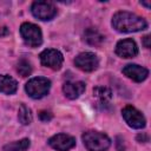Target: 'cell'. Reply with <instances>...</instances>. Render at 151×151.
<instances>
[{"label": "cell", "instance_id": "cell-1", "mask_svg": "<svg viewBox=\"0 0 151 151\" xmlns=\"http://www.w3.org/2000/svg\"><path fill=\"white\" fill-rule=\"evenodd\" d=\"M112 26L116 31L122 33H131L143 31L147 27V22L142 17H138L134 13L119 11L112 18Z\"/></svg>", "mask_w": 151, "mask_h": 151}, {"label": "cell", "instance_id": "cell-2", "mask_svg": "<svg viewBox=\"0 0 151 151\" xmlns=\"http://www.w3.org/2000/svg\"><path fill=\"white\" fill-rule=\"evenodd\" d=\"M83 142L88 151H106L111 145L110 138L105 133L98 131L85 132L83 134Z\"/></svg>", "mask_w": 151, "mask_h": 151}, {"label": "cell", "instance_id": "cell-3", "mask_svg": "<svg viewBox=\"0 0 151 151\" xmlns=\"http://www.w3.org/2000/svg\"><path fill=\"white\" fill-rule=\"evenodd\" d=\"M50 87H51V81L47 78L37 77V78H32L31 80L27 81L25 90L31 98L40 99L48 93Z\"/></svg>", "mask_w": 151, "mask_h": 151}, {"label": "cell", "instance_id": "cell-4", "mask_svg": "<svg viewBox=\"0 0 151 151\" xmlns=\"http://www.w3.org/2000/svg\"><path fill=\"white\" fill-rule=\"evenodd\" d=\"M20 34L24 39L25 44L31 47H38L42 42V33L39 26L31 24V22H24L20 26Z\"/></svg>", "mask_w": 151, "mask_h": 151}, {"label": "cell", "instance_id": "cell-5", "mask_svg": "<svg viewBox=\"0 0 151 151\" xmlns=\"http://www.w3.org/2000/svg\"><path fill=\"white\" fill-rule=\"evenodd\" d=\"M31 11L37 19L44 21L53 19L57 14V8L54 7V5L47 1H34L32 4Z\"/></svg>", "mask_w": 151, "mask_h": 151}, {"label": "cell", "instance_id": "cell-6", "mask_svg": "<svg viewBox=\"0 0 151 151\" xmlns=\"http://www.w3.org/2000/svg\"><path fill=\"white\" fill-rule=\"evenodd\" d=\"M74 64L79 70H81L84 72H92L98 68L99 59L92 52H83L76 57Z\"/></svg>", "mask_w": 151, "mask_h": 151}, {"label": "cell", "instance_id": "cell-7", "mask_svg": "<svg viewBox=\"0 0 151 151\" xmlns=\"http://www.w3.org/2000/svg\"><path fill=\"white\" fill-rule=\"evenodd\" d=\"M123 118L126 122V124L132 129H143L145 126V118L137 109H134L131 105H127L122 111Z\"/></svg>", "mask_w": 151, "mask_h": 151}, {"label": "cell", "instance_id": "cell-8", "mask_svg": "<svg viewBox=\"0 0 151 151\" xmlns=\"http://www.w3.org/2000/svg\"><path fill=\"white\" fill-rule=\"evenodd\" d=\"M40 61L46 67H50L52 70H59L63 65L64 58L58 50L47 48L40 53Z\"/></svg>", "mask_w": 151, "mask_h": 151}, {"label": "cell", "instance_id": "cell-9", "mask_svg": "<svg viewBox=\"0 0 151 151\" xmlns=\"http://www.w3.org/2000/svg\"><path fill=\"white\" fill-rule=\"evenodd\" d=\"M48 144L50 146H52L58 151H68L76 145V139L72 136L65 133H58L48 139Z\"/></svg>", "mask_w": 151, "mask_h": 151}, {"label": "cell", "instance_id": "cell-10", "mask_svg": "<svg viewBox=\"0 0 151 151\" xmlns=\"http://www.w3.org/2000/svg\"><path fill=\"white\" fill-rule=\"evenodd\" d=\"M116 53L122 58H133L138 54L137 44L132 39L119 40L116 45Z\"/></svg>", "mask_w": 151, "mask_h": 151}, {"label": "cell", "instance_id": "cell-11", "mask_svg": "<svg viewBox=\"0 0 151 151\" xmlns=\"http://www.w3.org/2000/svg\"><path fill=\"white\" fill-rule=\"evenodd\" d=\"M123 73L127 78H130V79H132V80H134L137 83H140V81L145 80L147 78V76H149V71L145 67L136 65V64L126 65L123 68Z\"/></svg>", "mask_w": 151, "mask_h": 151}, {"label": "cell", "instance_id": "cell-12", "mask_svg": "<svg viewBox=\"0 0 151 151\" xmlns=\"http://www.w3.org/2000/svg\"><path fill=\"white\" fill-rule=\"evenodd\" d=\"M85 83L83 81H66L63 85V92L68 99H77L85 91Z\"/></svg>", "mask_w": 151, "mask_h": 151}, {"label": "cell", "instance_id": "cell-13", "mask_svg": "<svg viewBox=\"0 0 151 151\" xmlns=\"http://www.w3.org/2000/svg\"><path fill=\"white\" fill-rule=\"evenodd\" d=\"M93 96L98 99L99 105H101L103 107L110 105V100L112 97V92L110 88L104 87V86H97L93 88Z\"/></svg>", "mask_w": 151, "mask_h": 151}, {"label": "cell", "instance_id": "cell-14", "mask_svg": "<svg viewBox=\"0 0 151 151\" xmlns=\"http://www.w3.org/2000/svg\"><path fill=\"white\" fill-rule=\"evenodd\" d=\"M17 87H18V84L15 79H13L9 76L0 74V92L5 94H12L17 91Z\"/></svg>", "mask_w": 151, "mask_h": 151}, {"label": "cell", "instance_id": "cell-15", "mask_svg": "<svg viewBox=\"0 0 151 151\" xmlns=\"http://www.w3.org/2000/svg\"><path fill=\"white\" fill-rule=\"evenodd\" d=\"M84 37H85L84 38L85 41L87 44H90V45H99V44H101L104 41V35L99 31H97L96 28H92V27L87 28L85 31Z\"/></svg>", "mask_w": 151, "mask_h": 151}, {"label": "cell", "instance_id": "cell-16", "mask_svg": "<svg viewBox=\"0 0 151 151\" xmlns=\"http://www.w3.org/2000/svg\"><path fill=\"white\" fill-rule=\"evenodd\" d=\"M28 147H29V140L25 138L21 140H15L6 144L2 147V150L4 151H26Z\"/></svg>", "mask_w": 151, "mask_h": 151}, {"label": "cell", "instance_id": "cell-17", "mask_svg": "<svg viewBox=\"0 0 151 151\" xmlns=\"http://www.w3.org/2000/svg\"><path fill=\"white\" fill-rule=\"evenodd\" d=\"M18 119H19V122H20L22 125H28V124L32 122V113H31V110H29L25 104H21L20 107H19V111H18Z\"/></svg>", "mask_w": 151, "mask_h": 151}, {"label": "cell", "instance_id": "cell-18", "mask_svg": "<svg viewBox=\"0 0 151 151\" xmlns=\"http://www.w3.org/2000/svg\"><path fill=\"white\" fill-rule=\"evenodd\" d=\"M17 71L21 77H28L32 73V66L26 59H21L17 65Z\"/></svg>", "mask_w": 151, "mask_h": 151}, {"label": "cell", "instance_id": "cell-19", "mask_svg": "<svg viewBox=\"0 0 151 151\" xmlns=\"http://www.w3.org/2000/svg\"><path fill=\"white\" fill-rule=\"evenodd\" d=\"M52 113H50V112H47V111H41L40 113H39V118H40V120H42V122H48V120H51L52 119Z\"/></svg>", "mask_w": 151, "mask_h": 151}, {"label": "cell", "instance_id": "cell-20", "mask_svg": "<svg viewBox=\"0 0 151 151\" xmlns=\"http://www.w3.org/2000/svg\"><path fill=\"white\" fill-rule=\"evenodd\" d=\"M150 35H145L144 37V39H143V42H144V46L146 47V48H149L150 47Z\"/></svg>", "mask_w": 151, "mask_h": 151}, {"label": "cell", "instance_id": "cell-21", "mask_svg": "<svg viewBox=\"0 0 151 151\" xmlns=\"http://www.w3.org/2000/svg\"><path fill=\"white\" fill-rule=\"evenodd\" d=\"M7 34H8V29H7V27H0V37L7 35Z\"/></svg>", "mask_w": 151, "mask_h": 151}, {"label": "cell", "instance_id": "cell-22", "mask_svg": "<svg viewBox=\"0 0 151 151\" xmlns=\"http://www.w3.org/2000/svg\"><path fill=\"white\" fill-rule=\"evenodd\" d=\"M142 5H144V6H146L147 8L150 7V4H149V2H142Z\"/></svg>", "mask_w": 151, "mask_h": 151}]
</instances>
